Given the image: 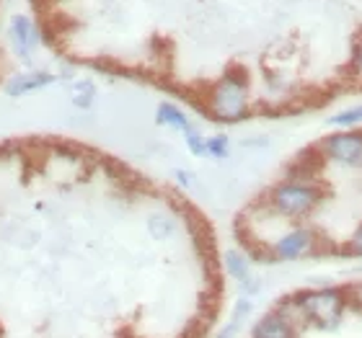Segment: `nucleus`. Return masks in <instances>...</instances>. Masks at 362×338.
Here are the masks:
<instances>
[{"mask_svg":"<svg viewBox=\"0 0 362 338\" xmlns=\"http://www.w3.org/2000/svg\"><path fill=\"white\" fill-rule=\"evenodd\" d=\"M277 308L285 313L290 320L300 325L303 331L334 333L344 325V318L349 310L347 286L339 284H321L305 286L298 292L287 294L277 302Z\"/></svg>","mask_w":362,"mask_h":338,"instance_id":"f257e3e1","label":"nucleus"},{"mask_svg":"<svg viewBox=\"0 0 362 338\" xmlns=\"http://www.w3.org/2000/svg\"><path fill=\"white\" fill-rule=\"evenodd\" d=\"M326 191L321 181L310 173H287L285 179L274 181L264 194V207L272 217L282 219L287 225L308 222L324 204Z\"/></svg>","mask_w":362,"mask_h":338,"instance_id":"f03ea898","label":"nucleus"},{"mask_svg":"<svg viewBox=\"0 0 362 338\" xmlns=\"http://www.w3.org/2000/svg\"><path fill=\"white\" fill-rule=\"evenodd\" d=\"M202 109L218 124H241L254 116V88L246 70L230 68L202 93Z\"/></svg>","mask_w":362,"mask_h":338,"instance_id":"7ed1b4c3","label":"nucleus"},{"mask_svg":"<svg viewBox=\"0 0 362 338\" xmlns=\"http://www.w3.org/2000/svg\"><path fill=\"white\" fill-rule=\"evenodd\" d=\"M321 238L316 227L308 222H295L287 225V230L272 235L264 246V255L274 263H295L303 258H310L313 253L321 251Z\"/></svg>","mask_w":362,"mask_h":338,"instance_id":"20e7f679","label":"nucleus"},{"mask_svg":"<svg viewBox=\"0 0 362 338\" xmlns=\"http://www.w3.org/2000/svg\"><path fill=\"white\" fill-rule=\"evenodd\" d=\"M316 155L339 168H362V129H334L318 140Z\"/></svg>","mask_w":362,"mask_h":338,"instance_id":"39448f33","label":"nucleus"},{"mask_svg":"<svg viewBox=\"0 0 362 338\" xmlns=\"http://www.w3.org/2000/svg\"><path fill=\"white\" fill-rule=\"evenodd\" d=\"M249 338H303V328L295 320H290L277 305H272L262 315L254 318Z\"/></svg>","mask_w":362,"mask_h":338,"instance_id":"423d86ee","label":"nucleus"},{"mask_svg":"<svg viewBox=\"0 0 362 338\" xmlns=\"http://www.w3.org/2000/svg\"><path fill=\"white\" fill-rule=\"evenodd\" d=\"M8 39H11L13 52L21 60H31V54L37 52V47L42 44V26L31 16L16 13L8 21Z\"/></svg>","mask_w":362,"mask_h":338,"instance_id":"0eeeda50","label":"nucleus"},{"mask_svg":"<svg viewBox=\"0 0 362 338\" xmlns=\"http://www.w3.org/2000/svg\"><path fill=\"white\" fill-rule=\"evenodd\" d=\"M57 83V76L54 73H47V70H26V73H16L6 80V93L11 98L26 96V93H34V90H42L47 85Z\"/></svg>","mask_w":362,"mask_h":338,"instance_id":"6e6552de","label":"nucleus"},{"mask_svg":"<svg viewBox=\"0 0 362 338\" xmlns=\"http://www.w3.org/2000/svg\"><path fill=\"white\" fill-rule=\"evenodd\" d=\"M156 121H158L160 127H168V129H174V132H179V135H187V132L194 129L189 114L184 111L181 106L171 104V101L158 104V109H156Z\"/></svg>","mask_w":362,"mask_h":338,"instance_id":"1a4fd4ad","label":"nucleus"},{"mask_svg":"<svg viewBox=\"0 0 362 338\" xmlns=\"http://www.w3.org/2000/svg\"><path fill=\"white\" fill-rule=\"evenodd\" d=\"M332 129H362V104L341 106L329 116Z\"/></svg>","mask_w":362,"mask_h":338,"instance_id":"9d476101","label":"nucleus"},{"mask_svg":"<svg viewBox=\"0 0 362 338\" xmlns=\"http://www.w3.org/2000/svg\"><path fill=\"white\" fill-rule=\"evenodd\" d=\"M96 101V85L93 80H76L73 88H70V104L81 109V111H88Z\"/></svg>","mask_w":362,"mask_h":338,"instance_id":"9b49d317","label":"nucleus"},{"mask_svg":"<svg viewBox=\"0 0 362 338\" xmlns=\"http://www.w3.org/2000/svg\"><path fill=\"white\" fill-rule=\"evenodd\" d=\"M347 78L355 85H360V88H362V34H357L355 44H352V52H349Z\"/></svg>","mask_w":362,"mask_h":338,"instance_id":"f8f14e48","label":"nucleus"},{"mask_svg":"<svg viewBox=\"0 0 362 338\" xmlns=\"http://www.w3.org/2000/svg\"><path fill=\"white\" fill-rule=\"evenodd\" d=\"M174 227H176L174 217H168V215H151V217H148V230H151V235L158 238V241L171 238Z\"/></svg>","mask_w":362,"mask_h":338,"instance_id":"ddd939ff","label":"nucleus"},{"mask_svg":"<svg viewBox=\"0 0 362 338\" xmlns=\"http://www.w3.org/2000/svg\"><path fill=\"white\" fill-rule=\"evenodd\" d=\"M230 155V137L228 135H210L207 137V158L226 160Z\"/></svg>","mask_w":362,"mask_h":338,"instance_id":"4468645a","label":"nucleus"},{"mask_svg":"<svg viewBox=\"0 0 362 338\" xmlns=\"http://www.w3.org/2000/svg\"><path fill=\"white\" fill-rule=\"evenodd\" d=\"M184 145H187V150L194 155V158H207V137L199 132V129H192L184 135Z\"/></svg>","mask_w":362,"mask_h":338,"instance_id":"2eb2a0df","label":"nucleus"},{"mask_svg":"<svg viewBox=\"0 0 362 338\" xmlns=\"http://www.w3.org/2000/svg\"><path fill=\"white\" fill-rule=\"evenodd\" d=\"M341 253L352 255V258H360L362 261V222H357L355 230L347 235V241L341 246Z\"/></svg>","mask_w":362,"mask_h":338,"instance_id":"dca6fc26","label":"nucleus"},{"mask_svg":"<svg viewBox=\"0 0 362 338\" xmlns=\"http://www.w3.org/2000/svg\"><path fill=\"white\" fill-rule=\"evenodd\" d=\"M347 300H349V310L362 315V279H355L352 284H347Z\"/></svg>","mask_w":362,"mask_h":338,"instance_id":"f3484780","label":"nucleus"},{"mask_svg":"<svg viewBox=\"0 0 362 338\" xmlns=\"http://www.w3.org/2000/svg\"><path fill=\"white\" fill-rule=\"evenodd\" d=\"M241 331H243V325H241V323H235V320H230V318H228L226 323H223V325L218 328L215 338H241Z\"/></svg>","mask_w":362,"mask_h":338,"instance_id":"a211bd4d","label":"nucleus"},{"mask_svg":"<svg viewBox=\"0 0 362 338\" xmlns=\"http://www.w3.org/2000/svg\"><path fill=\"white\" fill-rule=\"evenodd\" d=\"M174 181L179 183L181 188H192V183H194V176L189 171H184V168H176L174 171Z\"/></svg>","mask_w":362,"mask_h":338,"instance_id":"6ab92c4d","label":"nucleus"}]
</instances>
